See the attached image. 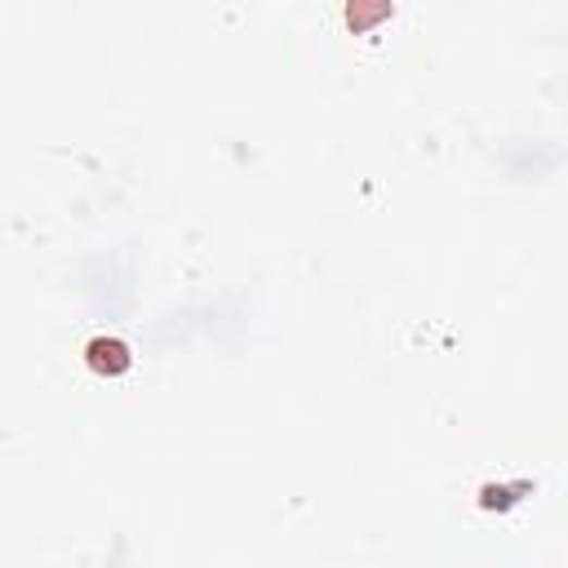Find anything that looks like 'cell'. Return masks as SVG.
Here are the masks:
<instances>
[{"instance_id":"1","label":"cell","mask_w":568,"mask_h":568,"mask_svg":"<svg viewBox=\"0 0 568 568\" xmlns=\"http://www.w3.org/2000/svg\"><path fill=\"white\" fill-rule=\"evenodd\" d=\"M85 360L102 378H116V373H125L134 365V356H129V347L121 343V337H94V343L85 347Z\"/></svg>"},{"instance_id":"2","label":"cell","mask_w":568,"mask_h":568,"mask_svg":"<svg viewBox=\"0 0 568 568\" xmlns=\"http://www.w3.org/2000/svg\"><path fill=\"white\" fill-rule=\"evenodd\" d=\"M382 18H391V0H351V5H347L351 32H369V27H378Z\"/></svg>"}]
</instances>
